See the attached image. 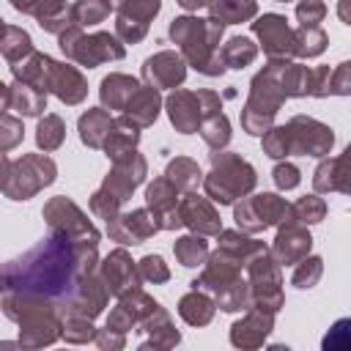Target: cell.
Segmentation results:
<instances>
[{
    "instance_id": "cell-9",
    "label": "cell",
    "mask_w": 351,
    "mask_h": 351,
    "mask_svg": "<svg viewBox=\"0 0 351 351\" xmlns=\"http://www.w3.org/2000/svg\"><path fill=\"white\" fill-rule=\"evenodd\" d=\"M291 203L274 192H261L252 197H241V203L233 206V219L239 230L244 233H261L271 225H282L288 219Z\"/></svg>"
},
{
    "instance_id": "cell-20",
    "label": "cell",
    "mask_w": 351,
    "mask_h": 351,
    "mask_svg": "<svg viewBox=\"0 0 351 351\" xmlns=\"http://www.w3.org/2000/svg\"><path fill=\"white\" fill-rule=\"evenodd\" d=\"M186 77V60L178 52L162 49L143 63V80L154 88H178Z\"/></svg>"
},
{
    "instance_id": "cell-6",
    "label": "cell",
    "mask_w": 351,
    "mask_h": 351,
    "mask_svg": "<svg viewBox=\"0 0 351 351\" xmlns=\"http://www.w3.org/2000/svg\"><path fill=\"white\" fill-rule=\"evenodd\" d=\"M58 176V167L44 154H25L19 159H3V192L11 200H27Z\"/></svg>"
},
{
    "instance_id": "cell-35",
    "label": "cell",
    "mask_w": 351,
    "mask_h": 351,
    "mask_svg": "<svg viewBox=\"0 0 351 351\" xmlns=\"http://www.w3.org/2000/svg\"><path fill=\"white\" fill-rule=\"evenodd\" d=\"M165 176L176 184L178 192H195V189L203 184V178H206L203 170L197 167V162L189 159V156H176V159H170Z\"/></svg>"
},
{
    "instance_id": "cell-32",
    "label": "cell",
    "mask_w": 351,
    "mask_h": 351,
    "mask_svg": "<svg viewBox=\"0 0 351 351\" xmlns=\"http://www.w3.org/2000/svg\"><path fill=\"white\" fill-rule=\"evenodd\" d=\"M137 140H140V129H137L132 121H126L123 115L115 118V123H112V129H110V134H107V140H104V154H107V159L115 162V159L132 154V151L137 148Z\"/></svg>"
},
{
    "instance_id": "cell-51",
    "label": "cell",
    "mask_w": 351,
    "mask_h": 351,
    "mask_svg": "<svg viewBox=\"0 0 351 351\" xmlns=\"http://www.w3.org/2000/svg\"><path fill=\"white\" fill-rule=\"evenodd\" d=\"M137 266H140L143 280H148V282H154V285L170 280V269H167V263H165L159 255H145V258L137 261Z\"/></svg>"
},
{
    "instance_id": "cell-58",
    "label": "cell",
    "mask_w": 351,
    "mask_h": 351,
    "mask_svg": "<svg viewBox=\"0 0 351 351\" xmlns=\"http://www.w3.org/2000/svg\"><path fill=\"white\" fill-rule=\"evenodd\" d=\"M181 8H186V11H197V8H203V5H208V0H176Z\"/></svg>"
},
{
    "instance_id": "cell-39",
    "label": "cell",
    "mask_w": 351,
    "mask_h": 351,
    "mask_svg": "<svg viewBox=\"0 0 351 351\" xmlns=\"http://www.w3.org/2000/svg\"><path fill=\"white\" fill-rule=\"evenodd\" d=\"M173 252H176V258H178L181 266H186V269L200 266V263H206V258H208L206 236H197V233L181 236V239L173 244Z\"/></svg>"
},
{
    "instance_id": "cell-47",
    "label": "cell",
    "mask_w": 351,
    "mask_h": 351,
    "mask_svg": "<svg viewBox=\"0 0 351 351\" xmlns=\"http://www.w3.org/2000/svg\"><path fill=\"white\" fill-rule=\"evenodd\" d=\"M324 351H348L351 348V318H340L329 326V332L321 340Z\"/></svg>"
},
{
    "instance_id": "cell-18",
    "label": "cell",
    "mask_w": 351,
    "mask_h": 351,
    "mask_svg": "<svg viewBox=\"0 0 351 351\" xmlns=\"http://www.w3.org/2000/svg\"><path fill=\"white\" fill-rule=\"evenodd\" d=\"M107 293L110 288L104 285L99 271H90L82 277V282L77 285V291L71 293V299L60 307V315H85V318H96L104 304H107Z\"/></svg>"
},
{
    "instance_id": "cell-36",
    "label": "cell",
    "mask_w": 351,
    "mask_h": 351,
    "mask_svg": "<svg viewBox=\"0 0 351 351\" xmlns=\"http://www.w3.org/2000/svg\"><path fill=\"white\" fill-rule=\"evenodd\" d=\"M217 239H219L217 244H219L222 250H228L230 255H236V258H239V261H244V263H250L255 255H261V252H266V250H269L263 241L250 239L244 230H241V233H239V230H222Z\"/></svg>"
},
{
    "instance_id": "cell-53",
    "label": "cell",
    "mask_w": 351,
    "mask_h": 351,
    "mask_svg": "<svg viewBox=\"0 0 351 351\" xmlns=\"http://www.w3.org/2000/svg\"><path fill=\"white\" fill-rule=\"evenodd\" d=\"M137 324H140V318H137L123 302H118V304L110 310V315H107V326L115 329V332H123V335H126L129 329H134Z\"/></svg>"
},
{
    "instance_id": "cell-3",
    "label": "cell",
    "mask_w": 351,
    "mask_h": 351,
    "mask_svg": "<svg viewBox=\"0 0 351 351\" xmlns=\"http://www.w3.org/2000/svg\"><path fill=\"white\" fill-rule=\"evenodd\" d=\"M241 266H247V263L239 261L236 255H230L228 250L217 247L211 252L203 274L192 282V288L211 293L217 307L225 313L250 310L252 307V291H250V280H241Z\"/></svg>"
},
{
    "instance_id": "cell-23",
    "label": "cell",
    "mask_w": 351,
    "mask_h": 351,
    "mask_svg": "<svg viewBox=\"0 0 351 351\" xmlns=\"http://www.w3.org/2000/svg\"><path fill=\"white\" fill-rule=\"evenodd\" d=\"M165 110H167V115H170V123H173L176 132H181V134H192V132H197L200 123H203V107H200L197 90L173 88V93L165 99Z\"/></svg>"
},
{
    "instance_id": "cell-16",
    "label": "cell",
    "mask_w": 351,
    "mask_h": 351,
    "mask_svg": "<svg viewBox=\"0 0 351 351\" xmlns=\"http://www.w3.org/2000/svg\"><path fill=\"white\" fill-rule=\"evenodd\" d=\"M178 200H181L178 189L167 176L154 178V184H148V189H145V206L151 208V214L156 217L162 230H178L184 225Z\"/></svg>"
},
{
    "instance_id": "cell-42",
    "label": "cell",
    "mask_w": 351,
    "mask_h": 351,
    "mask_svg": "<svg viewBox=\"0 0 351 351\" xmlns=\"http://www.w3.org/2000/svg\"><path fill=\"white\" fill-rule=\"evenodd\" d=\"M63 140H66V123H63V118L55 115V112H47V115L38 121V129H36V143H38V148L55 151V148L63 145Z\"/></svg>"
},
{
    "instance_id": "cell-7",
    "label": "cell",
    "mask_w": 351,
    "mask_h": 351,
    "mask_svg": "<svg viewBox=\"0 0 351 351\" xmlns=\"http://www.w3.org/2000/svg\"><path fill=\"white\" fill-rule=\"evenodd\" d=\"M58 44L63 49V55L80 66H99V63H107V60H121L126 55L123 44L118 36L112 33H104V30H96V33H82L80 25H71L69 30H63L58 36Z\"/></svg>"
},
{
    "instance_id": "cell-25",
    "label": "cell",
    "mask_w": 351,
    "mask_h": 351,
    "mask_svg": "<svg viewBox=\"0 0 351 351\" xmlns=\"http://www.w3.org/2000/svg\"><path fill=\"white\" fill-rule=\"evenodd\" d=\"M47 93H55L63 104H80L88 96V82L80 74V69L69 63L49 60V74H47Z\"/></svg>"
},
{
    "instance_id": "cell-41",
    "label": "cell",
    "mask_w": 351,
    "mask_h": 351,
    "mask_svg": "<svg viewBox=\"0 0 351 351\" xmlns=\"http://www.w3.org/2000/svg\"><path fill=\"white\" fill-rule=\"evenodd\" d=\"M326 217V203L318 195H304L296 203H291L288 219L285 222H302V225H315Z\"/></svg>"
},
{
    "instance_id": "cell-29",
    "label": "cell",
    "mask_w": 351,
    "mask_h": 351,
    "mask_svg": "<svg viewBox=\"0 0 351 351\" xmlns=\"http://www.w3.org/2000/svg\"><path fill=\"white\" fill-rule=\"evenodd\" d=\"M140 90V82L129 74H121V71H112L101 80V88H99V96H101V104L107 110H126V104L132 101V96Z\"/></svg>"
},
{
    "instance_id": "cell-22",
    "label": "cell",
    "mask_w": 351,
    "mask_h": 351,
    "mask_svg": "<svg viewBox=\"0 0 351 351\" xmlns=\"http://www.w3.org/2000/svg\"><path fill=\"white\" fill-rule=\"evenodd\" d=\"M315 192H343L351 195V143L340 156H324L313 176Z\"/></svg>"
},
{
    "instance_id": "cell-31",
    "label": "cell",
    "mask_w": 351,
    "mask_h": 351,
    "mask_svg": "<svg viewBox=\"0 0 351 351\" xmlns=\"http://www.w3.org/2000/svg\"><path fill=\"white\" fill-rule=\"evenodd\" d=\"M140 326L148 332V340L140 348H148V346H154V348H170V346H176L181 340V335L176 332V326H173V321H170V315L165 313L162 304L151 315H145L140 321Z\"/></svg>"
},
{
    "instance_id": "cell-26",
    "label": "cell",
    "mask_w": 351,
    "mask_h": 351,
    "mask_svg": "<svg viewBox=\"0 0 351 351\" xmlns=\"http://www.w3.org/2000/svg\"><path fill=\"white\" fill-rule=\"evenodd\" d=\"M271 329H274V313L250 307L247 315L230 326V343L239 348H258V346H263V340L269 337Z\"/></svg>"
},
{
    "instance_id": "cell-15",
    "label": "cell",
    "mask_w": 351,
    "mask_h": 351,
    "mask_svg": "<svg viewBox=\"0 0 351 351\" xmlns=\"http://www.w3.org/2000/svg\"><path fill=\"white\" fill-rule=\"evenodd\" d=\"M145 173H148L145 159L137 151H132V154H126V156H121V159L112 162V170L107 173V178H104V184L99 189H104L115 200L126 203L132 197V192L145 181Z\"/></svg>"
},
{
    "instance_id": "cell-14",
    "label": "cell",
    "mask_w": 351,
    "mask_h": 351,
    "mask_svg": "<svg viewBox=\"0 0 351 351\" xmlns=\"http://www.w3.org/2000/svg\"><path fill=\"white\" fill-rule=\"evenodd\" d=\"M99 274H101L104 285L110 288V293H112L115 299H121V296L137 291L140 282H143L140 266L129 258V252H126L123 247L112 250V252L99 263Z\"/></svg>"
},
{
    "instance_id": "cell-28",
    "label": "cell",
    "mask_w": 351,
    "mask_h": 351,
    "mask_svg": "<svg viewBox=\"0 0 351 351\" xmlns=\"http://www.w3.org/2000/svg\"><path fill=\"white\" fill-rule=\"evenodd\" d=\"M159 107H162V96H159V88L154 85H140V90L132 96V101L126 104L123 110V118L132 121L137 129H145L156 121L159 115Z\"/></svg>"
},
{
    "instance_id": "cell-57",
    "label": "cell",
    "mask_w": 351,
    "mask_h": 351,
    "mask_svg": "<svg viewBox=\"0 0 351 351\" xmlns=\"http://www.w3.org/2000/svg\"><path fill=\"white\" fill-rule=\"evenodd\" d=\"M337 16H340V22L351 25V0H340L337 3Z\"/></svg>"
},
{
    "instance_id": "cell-59",
    "label": "cell",
    "mask_w": 351,
    "mask_h": 351,
    "mask_svg": "<svg viewBox=\"0 0 351 351\" xmlns=\"http://www.w3.org/2000/svg\"><path fill=\"white\" fill-rule=\"evenodd\" d=\"M112 3H115V5H118V3H121V0H112Z\"/></svg>"
},
{
    "instance_id": "cell-5",
    "label": "cell",
    "mask_w": 351,
    "mask_h": 351,
    "mask_svg": "<svg viewBox=\"0 0 351 351\" xmlns=\"http://www.w3.org/2000/svg\"><path fill=\"white\" fill-rule=\"evenodd\" d=\"M255 181V167L247 159H241L233 151H217L211 154V173L203 178V189L214 203L230 206L236 203V197L252 192Z\"/></svg>"
},
{
    "instance_id": "cell-49",
    "label": "cell",
    "mask_w": 351,
    "mask_h": 351,
    "mask_svg": "<svg viewBox=\"0 0 351 351\" xmlns=\"http://www.w3.org/2000/svg\"><path fill=\"white\" fill-rule=\"evenodd\" d=\"M22 121L19 118H14L8 110H3V118H0V148H3V154L5 151H11L19 140H22Z\"/></svg>"
},
{
    "instance_id": "cell-40",
    "label": "cell",
    "mask_w": 351,
    "mask_h": 351,
    "mask_svg": "<svg viewBox=\"0 0 351 351\" xmlns=\"http://www.w3.org/2000/svg\"><path fill=\"white\" fill-rule=\"evenodd\" d=\"M112 8H115L112 0H77L71 5V22L80 27H90V25L104 22Z\"/></svg>"
},
{
    "instance_id": "cell-55",
    "label": "cell",
    "mask_w": 351,
    "mask_h": 351,
    "mask_svg": "<svg viewBox=\"0 0 351 351\" xmlns=\"http://www.w3.org/2000/svg\"><path fill=\"white\" fill-rule=\"evenodd\" d=\"M332 96H351V60L332 69Z\"/></svg>"
},
{
    "instance_id": "cell-4",
    "label": "cell",
    "mask_w": 351,
    "mask_h": 351,
    "mask_svg": "<svg viewBox=\"0 0 351 351\" xmlns=\"http://www.w3.org/2000/svg\"><path fill=\"white\" fill-rule=\"evenodd\" d=\"M285 90L280 85V60H269L250 82V96L241 110V126L250 134H266L274 126V115L285 101Z\"/></svg>"
},
{
    "instance_id": "cell-1",
    "label": "cell",
    "mask_w": 351,
    "mask_h": 351,
    "mask_svg": "<svg viewBox=\"0 0 351 351\" xmlns=\"http://www.w3.org/2000/svg\"><path fill=\"white\" fill-rule=\"evenodd\" d=\"M90 271H99L96 244L71 241L69 236L49 230L33 250L3 266V291L47 299L60 310Z\"/></svg>"
},
{
    "instance_id": "cell-2",
    "label": "cell",
    "mask_w": 351,
    "mask_h": 351,
    "mask_svg": "<svg viewBox=\"0 0 351 351\" xmlns=\"http://www.w3.org/2000/svg\"><path fill=\"white\" fill-rule=\"evenodd\" d=\"M225 25L217 19H197V16H176L170 22V38L181 47L184 60L206 77H219L228 66L219 58Z\"/></svg>"
},
{
    "instance_id": "cell-45",
    "label": "cell",
    "mask_w": 351,
    "mask_h": 351,
    "mask_svg": "<svg viewBox=\"0 0 351 351\" xmlns=\"http://www.w3.org/2000/svg\"><path fill=\"white\" fill-rule=\"evenodd\" d=\"M321 274H324V261H321L318 255H307V258H302V261L296 263L291 282H293L296 288H302V291H304V288L318 285Z\"/></svg>"
},
{
    "instance_id": "cell-10",
    "label": "cell",
    "mask_w": 351,
    "mask_h": 351,
    "mask_svg": "<svg viewBox=\"0 0 351 351\" xmlns=\"http://www.w3.org/2000/svg\"><path fill=\"white\" fill-rule=\"evenodd\" d=\"M247 274H250V291H252V307L277 313L285 302L282 296V277H280V263L277 258L266 250L261 255H255L247 263Z\"/></svg>"
},
{
    "instance_id": "cell-46",
    "label": "cell",
    "mask_w": 351,
    "mask_h": 351,
    "mask_svg": "<svg viewBox=\"0 0 351 351\" xmlns=\"http://www.w3.org/2000/svg\"><path fill=\"white\" fill-rule=\"evenodd\" d=\"M93 318H85V315H63V335L66 343H88V340H96V329L90 324Z\"/></svg>"
},
{
    "instance_id": "cell-12",
    "label": "cell",
    "mask_w": 351,
    "mask_h": 351,
    "mask_svg": "<svg viewBox=\"0 0 351 351\" xmlns=\"http://www.w3.org/2000/svg\"><path fill=\"white\" fill-rule=\"evenodd\" d=\"M252 33L261 38V47L269 60L296 58V30L280 14H263L252 22Z\"/></svg>"
},
{
    "instance_id": "cell-17",
    "label": "cell",
    "mask_w": 351,
    "mask_h": 351,
    "mask_svg": "<svg viewBox=\"0 0 351 351\" xmlns=\"http://www.w3.org/2000/svg\"><path fill=\"white\" fill-rule=\"evenodd\" d=\"M159 222L151 214V208H132L126 214H118L115 219L107 222V233L112 241L121 244H143L145 239H151L154 233H159Z\"/></svg>"
},
{
    "instance_id": "cell-38",
    "label": "cell",
    "mask_w": 351,
    "mask_h": 351,
    "mask_svg": "<svg viewBox=\"0 0 351 351\" xmlns=\"http://www.w3.org/2000/svg\"><path fill=\"white\" fill-rule=\"evenodd\" d=\"M219 58L228 69H244L258 58V44H252V38L247 36H233L228 44L219 47Z\"/></svg>"
},
{
    "instance_id": "cell-11",
    "label": "cell",
    "mask_w": 351,
    "mask_h": 351,
    "mask_svg": "<svg viewBox=\"0 0 351 351\" xmlns=\"http://www.w3.org/2000/svg\"><path fill=\"white\" fill-rule=\"evenodd\" d=\"M44 219H47V225H49V230H55V233H63V236H69L71 241H82V244H99V239H101V233L96 230V225L85 217V211L74 203V200H69V197H63V195H58V197H52L47 206H44Z\"/></svg>"
},
{
    "instance_id": "cell-24",
    "label": "cell",
    "mask_w": 351,
    "mask_h": 351,
    "mask_svg": "<svg viewBox=\"0 0 351 351\" xmlns=\"http://www.w3.org/2000/svg\"><path fill=\"white\" fill-rule=\"evenodd\" d=\"M11 5L22 14H30L38 19V25L47 33L60 36L63 30H69L71 22V5H66V0H11Z\"/></svg>"
},
{
    "instance_id": "cell-30",
    "label": "cell",
    "mask_w": 351,
    "mask_h": 351,
    "mask_svg": "<svg viewBox=\"0 0 351 351\" xmlns=\"http://www.w3.org/2000/svg\"><path fill=\"white\" fill-rule=\"evenodd\" d=\"M112 123H115V118L110 115L107 107H93V110H88V112L80 115V123H77L80 140L88 148H104V140H107Z\"/></svg>"
},
{
    "instance_id": "cell-52",
    "label": "cell",
    "mask_w": 351,
    "mask_h": 351,
    "mask_svg": "<svg viewBox=\"0 0 351 351\" xmlns=\"http://www.w3.org/2000/svg\"><path fill=\"white\" fill-rule=\"evenodd\" d=\"M324 16H326L324 0H299V5H296L299 27H315L318 22H324Z\"/></svg>"
},
{
    "instance_id": "cell-48",
    "label": "cell",
    "mask_w": 351,
    "mask_h": 351,
    "mask_svg": "<svg viewBox=\"0 0 351 351\" xmlns=\"http://www.w3.org/2000/svg\"><path fill=\"white\" fill-rule=\"evenodd\" d=\"M121 200H115L112 195H107L104 189H96L93 195H90V211L99 217V219H104V222H110V219H115L118 214H121Z\"/></svg>"
},
{
    "instance_id": "cell-54",
    "label": "cell",
    "mask_w": 351,
    "mask_h": 351,
    "mask_svg": "<svg viewBox=\"0 0 351 351\" xmlns=\"http://www.w3.org/2000/svg\"><path fill=\"white\" fill-rule=\"evenodd\" d=\"M271 178H274L277 189L288 192V189L299 186V181H302V173H299V167H296V165H291V162H280V165L271 170Z\"/></svg>"
},
{
    "instance_id": "cell-19",
    "label": "cell",
    "mask_w": 351,
    "mask_h": 351,
    "mask_svg": "<svg viewBox=\"0 0 351 351\" xmlns=\"http://www.w3.org/2000/svg\"><path fill=\"white\" fill-rule=\"evenodd\" d=\"M181 208V219L184 225L197 233V236H219L222 233V222L217 208L211 206V197H200L197 192H184V197L178 200Z\"/></svg>"
},
{
    "instance_id": "cell-21",
    "label": "cell",
    "mask_w": 351,
    "mask_h": 351,
    "mask_svg": "<svg viewBox=\"0 0 351 351\" xmlns=\"http://www.w3.org/2000/svg\"><path fill=\"white\" fill-rule=\"evenodd\" d=\"M310 247H313V236L307 233V225H302V222H282L277 236H274L271 255L277 258L280 266H291V263H299L302 258H307Z\"/></svg>"
},
{
    "instance_id": "cell-33",
    "label": "cell",
    "mask_w": 351,
    "mask_h": 351,
    "mask_svg": "<svg viewBox=\"0 0 351 351\" xmlns=\"http://www.w3.org/2000/svg\"><path fill=\"white\" fill-rule=\"evenodd\" d=\"M214 310H217V302L200 291V288H192L189 293L181 296L178 302V315L189 324V326H206L211 318H214Z\"/></svg>"
},
{
    "instance_id": "cell-60",
    "label": "cell",
    "mask_w": 351,
    "mask_h": 351,
    "mask_svg": "<svg viewBox=\"0 0 351 351\" xmlns=\"http://www.w3.org/2000/svg\"><path fill=\"white\" fill-rule=\"evenodd\" d=\"M277 3H288V0H277Z\"/></svg>"
},
{
    "instance_id": "cell-8",
    "label": "cell",
    "mask_w": 351,
    "mask_h": 351,
    "mask_svg": "<svg viewBox=\"0 0 351 351\" xmlns=\"http://www.w3.org/2000/svg\"><path fill=\"white\" fill-rule=\"evenodd\" d=\"M285 137V156H326L335 145V132L307 115H293L288 123H282Z\"/></svg>"
},
{
    "instance_id": "cell-50",
    "label": "cell",
    "mask_w": 351,
    "mask_h": 351,
    "mask_svg": "<svg viewBox=\"0 0 351 351\" xmlns=\"http://www.w3.org/2000/svg\"><path fill=\"white\" fill-rule=\"evenodd\" d=\"M307 96H315V99L332 96V69H329V66H315V69H310Z\"/></svg>"
},
{
    "instance_id": "cell-37",
    "label": "cell",
    "mask_w": 351,
    "mask_h": 351,
    "mask_svg": "<svg viewBox=\"0 0 351 351\" xmlns=\"http://www.w3.org/2000/svg\"><path fill=\"white\" fill-rule=\"evenodd\" d=\"M0 49H3V58L8 60V63H19V60H25L27 55H33L36 49H33V41H30V36H27V30H22V27H16V25H3V38H0Z\"/></svg>"
},
{
    "instance_id": "cell-34",
    "label": "cell",
    "mask_w": 351,
    "mask_h": 351,
    "mask_svg": "<svg viewBox=\"0 0 351 351\" xmlns=\"http://www.w3.org/2000/svg\"><path fill=\"white\" fill-rule=\"evenodd\" d=\"M208 16L222 22V25H239V22H250L258 14V3L255 0H208Z\"/></svg>"
},
{
    "instance_id": "cell-43",
    "label": "cell",
    "mask_w": 351,
    "mask_h": 351,
    "mask_svg": "<svg viewBox=\"0 0 351 351\" xmlns=\"http://www.w3.org/2000/svg\"><path fill=\"white\" fill-rule=\"evenodd\" d=\"M197 132H200V137L206 140V145L214 148V151H222V148L230 143V121H228L225 112H217V115L206 118Z\"/></svg>"
},
{
    "instance_id": "cell-13",
    "label": "cell",
    "mask_w": 351,
    "mask_h": 351,
    "mask_svg": "<svg viewBox=\"0 0 351 351\" xmlns=\"http://www.w3.org/2000/svg\"><path fill=\"white\" fill-rule=\"evenodd\" d=\"M162 0H121L115 5V36L123 44H137L145 38L151 19L159 14Z\"/></svg>"
},
{
    "instance_id": "cell-44",
    "label": "cell",
    "mask_w": 351,
    "mask_h": 351,
    "mask_svg": "<svg viewBox=\"0 0 351 351\" xmlns=\"http://www.w3.org/2000/svg\"><path fill=\"white\" fill-rule=\"evenodd\" d=\"M329 44V36L315 27H299L296 30V58H318Z\"/></svg>"
},
{
    "instance_id": "cell-27",
    "label": "cell",
    "mask_w": 351,
    "mask_h": 351,
    "mask_svg": "<svg viewBox=\"0 0 351 351\" xmlns=\"http://www.w3.org/2000/svg\"><path fill=\"white\" fill-rule=\"evenodd\" d=\"M3 110H16L19 115H41L47 110V93L14 80L11 85H3Z\"/></svg>"
},
{
    "instance_id": "cell-56",
    "label": "cell",
    "mask_w": 351,
    "mask_h": 351,
    "mask_svg": "<svg viewBox=\"0 0 351 351\" xmlns=\"http://www.w3.org/2000/svg\"><path fill=\"white\" fill-rule=\"evenodd\" d=\"M96 343H99V348H123L126 337H123V332H115V329L104 326L101 332H96Z\"/></svg>"
}]
</instances>
